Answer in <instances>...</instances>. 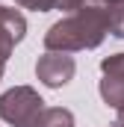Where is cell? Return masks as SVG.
Wrapping results in <instances>:
<instances>
[{
    "label": "cell",
    "mask_w": 124,
    "mask_h": 127,
    "mask_svg": "<svg viewBox=\"0 0 124 127\" xmlns=\"http://www.w3.org/2000/svg\"><path fill=\"white\" fill-rule=\"evenodd\" d=\"M115 112H118V118H115V124H118V127H124V106H121V109H115Z\"/></svg>",
    "instance_id": "12"
},
{
    "label": "cell",
    "mask_w": 124,
    "mask_h": 127,
    "mask_svg": "<svg viewBox=\"0 0 124 127\" xmlns=\"http://www.w3.org/2000/svg\"><path fill=\"white\" fill-rule=\"evenodd\" d=\"M103 9H115V6H124V0H100Z\"/></svg>",
    "instance_id": "11"
},
{
    "label": "cell",
    "mask_w": 124,
    "mask_h": 127,
    "mask_svg": "<svg viewBox=\"0 0 124 127\" xmlns=\"http://www.w3.org/2000/svg\"><path fill=\"white\" fill-rule=\"evenodd\" d=\"M44 100L32 86H12L0 95V118L12 127H35Z\"/></svg>",
    "instance_id": "2"
},
{
    "label": "cell",
    "mask_w": 124,
    "mask_h": 127,
    "mask_svg": "<svg viewBox=\"0 0 124 127\" xmlns=\"http://www.w3.org/2000/svg\"><path fill=\"white\" fill-rule=\"evenodd\" d=\"M35 127H74V112L65 106H44Z\"/></svg>",
    "instance_id": "6"
},
{
    "label": "cell",
    "mask_w": 124,
    "mask_h": 127,
    "mask_svg": "<svg viewBox=\"0 0 124 127\" xmlns=\"http://www.w3.org/2000/svg\"><path fill=\"white\" fill-rule=\"evenodd\" d=\"M106 15H109V35H115V38H124V6L106 9Z\"/></svg>",
    "instance_id": "7"
},
{
    "label": "cell",
    "mask_w": 124,
    "mask_h": 127,
    "mask_svg": "<svg viewBox=\"0 0 124 127\" xmlns=\"http://www.w3.org/2000/svg\"><path fill=\"white\" fill-rule=\"evenodd\" d=\"M27 35V18L21 9H6L0 3V59H9L15 44Z\"/></svg>",
    "instance_id": "4"
},
{
    "label": "cell",
    "mask_w": 124,
    "mask_h": 127,
    "mask_svg": "<svg viewBox=\"0 0 124 127\" xmlns=\"http://www.w3.org/2000/svg\"><path fill=\"white\" fill-rule=\"evenodd\" d=\"M18 3H21V0H15V6H18Z\"/></svg>",
    "instance_id": "14"
},
{
    "label": "cell",
    "mask_w": 124,
    "mask_h": 127,
    "mask_svg": "<svg viewBox=\"0 0 124 127\" xmlns=\"http://www.w3.org/2000/svg\"><path fill=\"white\" fill-rule=\"evenodd\" d=\"M115 127H118V124H115Z\"/></svg>",
    "instance_id": "15"
},
{
    "label": "cell",
    "mask_w": 124,
    "mask_h": 127,
    "mask_svg": "<svg viewBox=\"0 0 124 127\" xmlns=\"http://www.w3.org/2000/svg\"><path fill=\"white\" fill-rule=\"evenodd\" d=\"M77 74V62L71 53H53V50H44L35 62V77L38 83H44L47 89H62L74 80Z\"/></svg>",
    "instance_id": "3"
},
{
    "label": "cell",
    "mask_w": 124,
    "mask_h": 127,
    "mask_svg": "<svg viewBox=\"0 0 124 127\" xmlns=\"http://www.w3.org/2000/svg\"><path fill=\"white\" fill-rule=\"evenodd\" d=\"M97 92L109 109H121L124 106V74H103Z\"/></svg>",
    "instance_id": "5"
},
{
    "label": "cell",
    "mask_w": 124,
    "mask_h": 127,
    "mask_svg": "<svg viewBox=\"0 0 124 127\" xmlns=\"http://www.w3.org/2000/svg\"><path fill=\"white\" fill-rule=\"evenodd\" d=\"M21 9H32V12H50L56 9V0H21Z\"/></svg>",
    "instance_id": "10"
},
{
    "label": "cell",
    "mask_w": 124,
    "mask_h": 127,
    "mask_svg": "<svg viewBox=\"0 0 124 127\" xmlns=\"http://www.w3.org/2000/svg\"><path fill=\"white\" fill-rule=\"evenodd\" d=\"M3 74H6V59H0V80H3Z\"/></svg>",
    "instance_id": "13"
},
{
    "label": "cell",
    "mask_w": 124,
    "mask_h": 127,
    "mask_svg": "<svg viewBox=\"0 0 124 127\" xmlns=\"http://www.w3.org/2000/svg\"><path fill=\"white\" fill-rule=\"evenodd\" d=\"M100 74H124V53H112L100 59Z\"/></svg>",
    "instance_id": "9"
},
{
    "label": "cell",
    "mask_w": 124,
    "mask_h": 127,
    "mask_svg": "<svg viewBox=\"0 0 124 127\" xmlns=\"http://www.w3.org/2000/svg\"><path fill=\"white\" fill-rule=\"evenodd\" d=\"M106 35H109V15L103 6H92V9H80L74 15H65L53 27H47L44 50H53V53L92 50Z\"/></svg>",
    "instance_id": "1"
},
{
    "label": "cell",
    "mask_w": 124,
    "mask_h": 127,
    "mask_svg": "<svg viewBox=\"0 0 124 127\" xmlns=\"http://www.w3.org/2000/svg\"><path fill=\"white\" fill-rule=\"evenodd\" d=\"M92 6H100V0H56V9H62L65 15H74V12L92 9Z\"/></svg>",
    "instance_id": "8"
}]
</instances>
